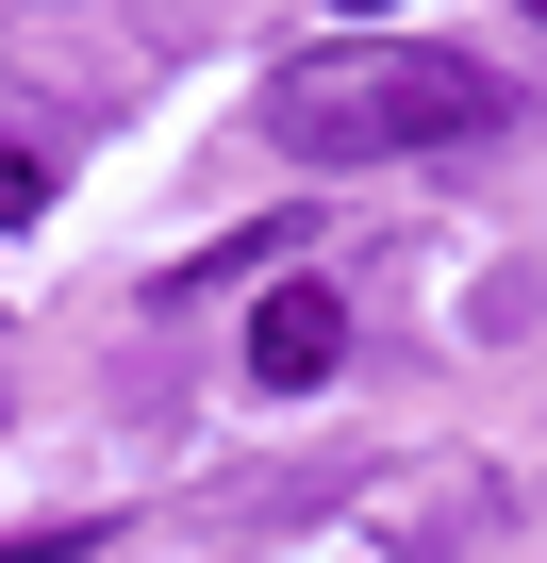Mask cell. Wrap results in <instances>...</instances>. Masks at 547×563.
I'll list each match as a JSON object with an SVG mask.
<instances>
[{"label": "cell", "mask_w": 547, "mask_h": 563, "mask_svg": "<svg viewBox=\"0 0 547 563\" xmlns=\"http://www.w3.org/2000/svg\"><path fill=\"white\" fill-rule=\"evenodd\" d=\"M530 18H547V0H530Z\"/></svg>", "instance_id": "cell-5"}, {"label": "cell", "mask_w": 547, "mask_h": 563, "mask_svg": "<svg viewBox=\"0 0 547 563\" xmlns=\"http://www.w3.org/2000/svg\"><path fill=\"white\" fill-rule=\"evenodd\" d=\"M332 365H349V299H332L316 265H283V282L249 299V382H265V398H316Z\"/></svg>", "instance_id": "cell-2"}, {"label": "cell", "mask_w": 547, "mask_h": 563, "mask_svg": "<svg viewBox=\"0 0 547 563\" xmlns=\"http://www.w3.org/2000/svg\"><path fill=\"white\" fill-rule=\"evenodd\" d=\"M349 18H382V0H349Z\"/></svg>", "instance_id": "cell-4"}, {"label": "cell", "mask_w": 547, "mask_h": 563, "mask_svg": "<svg viewBox=\"0 0 547 563\" xmlns=\"http://www.w3.org/2000/svg\"><path fill=\"white\" fill-rule=\"evenodd\" d=\"M514 117L497 67L464 51H398V34H349V51H299L283 84H265V150L299 166H398V150H481Z\"/></svg>", "instance_id": "cell-1"}, {"label": "cell", "mask_w": 547, "mask_h": 563, "mask_svg": "<svg viewBox=\"0 0 547 563\" xmlns=\"http://www.w3.org/2000/svg\"><path fill=\"white\" fill-rule=\"evenodd\" d=\"M18 216H51V166H34L18 133H0V232H18Z\"/></svg>", "instance_id": "cell-3"}]
</instances>
